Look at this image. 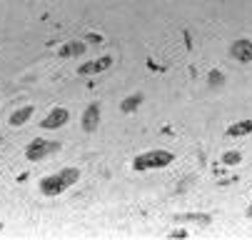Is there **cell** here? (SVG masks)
<instances>
[{"instance_id": "30bf717a", "label": "cell", "mask_w": 252, "mask_h": 240, "mask_svg": "<svg viewBox=\"0 0 252 240\" xmlns=\"http://www.w3.org/2000/svg\"><path fill=\"white\" fill-rule=\"evenodd\" d=\"M245 133H252V120H242V123L227 128V135H245Z\"/></svg>"}, {"instance_id": "8992f818", "label": "cell", "mask_w": 252, "mask_h": 240, "mask_svg": "<svg viewBox=\"0 0 252 240\" xmlns=\"http://www.w3.org/2000/svg\"><path fill=\"white\" fill-rule=\"evenodd\" d=\"M110 65H113V58H100V60H95V63H85V65L80 68V73H83V75H95V73L107 70Z\"/></svg>"}, {"instance_id": "7c38bea8", "label": "cell", "mask_w": 252, "mask_h": 240, "mask_svg": "<svg viewBox=\"0 0 252 240\" xmlns=\"http://www.w3.org/2000/svg\"><path fill=\"white\" fill-rule=\"evenodd\" d=\"M222 160H225L227 165H237V163H240V153H225Z\"/></svg>"}, {"instance_id": "5b68a950", "label": "cell", "mask_w": 252, "mask_h": 240, "mask_svg": "<svg viewBox=\"0 0 252 240\" xmlns=\"http://www.w3.org/2000/svg\"><path fill=\"white\" fill-rule=\"evenodd\" d=\"M232 58L240 63H250L252 60V43L250 40H237L232 45Z\"/></svg>"}, {"instance_id": "277c9868", "label": "cell", "mask_w": 252, "mask_h": 240, "mask_svg": "<svg viewBox=\"0 0 252 240\" xmlns=\"http://www.w3.org/2000/svg\"><path fill=\"white\" fill-rule=\"evenodd\" d=\"M67 118H70V113H67L65 108H55V110L48 113V118L43 120V128H63V125L67 123Z\"/></svg>"}, {"instance_id": "4fadbf2b", "label": "cell", "mask_w": 252, "mask_h": 240, "mask_svg": "<svg viewBox=\"0 0 252 240\" xmlns=\"http://www.w3.org/2000/svg\"><path fill=\"white\" fill-rule=\"evenodd\" d=\"M210 80H212L215 85H220V83H222V75H220V73H210Z\"/></svg>"}, {"instance_id": "52a82bcc", "label": "cell", "mask_w": 252, "mask_h": 240, "mask_svg": "<svg viewBox=\"0 0 252 240\" xmlns=\"http://www.w3.org/2000/svg\"><path fill=\"white\" fill-rule=\"evenodd\" d=\"M97 123H100V108L97 105H90L85 110V115H83V130L85 133H93L97 128Z\"/></svg>"}, {"instance_id": "6da1fadb", "label": "cell", "mask_w": 252, "mask_h": 240, "mask_svg": "<svg viewBox=\"0 0 252 240\" xmlns=\"http://www.w3.org/2000/svg\"><path fill=\"white\" fill-rule=\"evenodd\" d=\"M78 178H80V170H78V168H63L60 173L43 178L40 193H43V195H60V193H65L70 185H75Z\"/></svg>"}, {"instance_id": "8fae6325", "label": "cell", "mask_w": 252, "mask_h": 240, "mask_svg": "<svg viewBox=\"0 0 252 240\" xmlns=\"http://www.w3.org/2000/svg\"><path fill=\"white\" fill-rule=\"evenodd\" d=\"M140 100H142V95H130V98H125V103H123V113L135 110V108L140 105Z\"/></svg>"}, {"instance_id": "3957f363", "label": "cell", "mask_w": 252, "mask_h": 240, "mask_svg": "<svg viewBox=\"0 0 252 240\" xmlns=\"http://www.w3.org/2000/svg\"><path fill=\"white\" fill-rule=\"evenodd\" d=\"M55 150H58V143H50V140L38 138V140H32V145H30L25 153H28L30 160H43L45 155H50V153H55Z\"/></svg>"}, {"instance_id": "5bb4252c", "label": "cell", "mask_w": 252, "mask_h": 240, "mask_svg": "<svg viewBox=\"0 0 252 240\" xmlns=\"http://www.w3.org/2000/svg\"><path fill=\"white\" fill-rule=\"evenodd\" d=\"M250 215H252V208H250Z\"/></svg>"}, {"instance_id": "7a4b0ae2", "label": "cell", "mask_w": 252, "mask_h": 240, "mask_svg": "<svg viewBox=\"0 0 252 240\" xmlns=\"http://www.w3.org/2000/svg\"><path fill=\"white\" fill-rule=\"evenodd\" d=\"M175 160L172 153L167 150H150V153H142L135 158V170H148V168H165Z\"/></svg>"}, {"instance_id": "9c48e42d", "label": "cell", "mask_w": 252, "mask_h": 240, "mask_svg": "<svg viewBox=\"0 0 252 240\" xmlns=\"http://www.w3.org/2000/svg\"><path fill=\"white\" fill-rule=\"evenodd\" d=\"M28 118H32V108H30V105L23 108V110H18V113H13V115H10V123H13V125H23Z\"/></svg>"}, {"instance_id": "ba28073f", "label": "cell", "mask_w": 252, "mask_h": 240, "mask_svg": "<svg viewBox=\"0 0 252 240\" xmlns=\"http://www.w3.org/2000/svg\"><path fill=\"white\" fill-rule=\"evenodd\" d=\"M83 50H85V45H83V43H67V45L60 50V55H63V58H70V55H83Z\"/></svg>"}]
</instances>
